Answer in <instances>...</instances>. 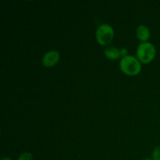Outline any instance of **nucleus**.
Segmentation results:
<instances>
[{"instance_id":"nucleus-5","label":"nucleus","mask_w":160,"mask_h":160,"mask_svg":"<svg viewBox=\"0 0 160 160\" xmlns=\"http://www.w3.org/2000/svg\"><path fill=\"white\" fill-rule=\"evenodd\" d=\"M136 35L139 40L142 41V42H145L149 39L151 34H150V31L148 27H146L145 25H140L137 28Z\"/></svg>"},{"instance_id":"nucleus-7","label":"nucleus","mask_w":160,"mask_h":160,"mask_svg":"<svg viewBox=\"0 0 160 160\" xmlns=\"http://www.w3.org/2000/svg\"><path fill=\"white\" fill-rule=\"evenodd\" d=\"M152 157L153 160H160V146L154 148L152 153Z\"/></svg>"},{"instance_id":"nucleus-8","label":"nucleus","mask_w":160,"mask_h":160,"mask_svg":"<svg viewBox=\"0 0 160 160\" xmlns=\"http://www.w3.org/2000/svg\"><path fill=\"white\" fill-rule=\"evenodd\" d=\"M17 160H33L32 155L30 152H23L19 156Z\"/></svg>"},{"instance_id":"nucleus-9","label":"nucleus","mask_w":160,"mask_h":160,"mask_svg":"<svg viewBox=\"0 0 160 160\" xmlns=\"http://www.w3.org/2000/svg\"><path fill=\"white\" fill-rule=\"evenodd\" d=\"M120 52H121V56H128V51H127V48H122L120 49Z\"/></svg>"},{"instance_id":"nucleus-1","label":"nucleus","mask_w":160,"mask_h":160,"mask_svg":"<svg viewBox=\"0 0 160 160\" xmlns=\"http://www.w3.org/2000/svg\"><path fill=\"white\" fill-rule=\"evenodd\" d=\"M120 68L125 74L129 76H135L140 73L142 70V65L137 57L128 55L123 56L120 59Z\"/></svg>"},{"instance_id":"nucleus-4","label":"nucleus","mask_w":160,"mask_h":160,"mask_svg":"<svg viewBox=\"0 0 160 160\" xmlns=\"http://www.w3.org/2000/svg\"><path fill=\"white\" fill-rule=\"evenodd\" d=\"M59 57L60 56L59 52L56 50H50L44 55L42 61V64L47 67H53L59 62Z\"/></svg>"},{"instance_id":"nucleus-3","label":"nucleus","mask_w":160,"mask_h":160,"mask_svg":"<svg viewBox=\"0 0 160 160\" xmlns=\"http://www.w3.org/2000/svg\"><path fill=\"white\" fill-rule=\"evenodd\" d=\"M97 42L102 45H107L113 39L114 31L111 25L102 23L98 27L95 32Z\"/></svg>"},{"instance_id":"nucleus-6","label":"nucleus","mask_w":160,"mask_h":160,"mask_svg":"<svg viewBox=\"0 0 160 160\" xmlns=\"http://www.w3.org/2000/svg\"><path fill=\"white\" fill-rule=\"evenodd\" d=\"M104 53L106 57L109 59H117L120 56V50L114 46H108L105 48Z\"/></svg>"},{"instance_id":"nucleus-10","label":"nucleus","mask_w":160,"mask_h":160,"mask_svg":"<svg viewBox=\"0 0 160 160\" xmlns=\"http://www.w3.org/2000/svg\"><path fill=\"white\" fill-rule=\"evenodd\" d=\"M1 160H12V159H10V158L9 157H2Z\"/></svg>"},{"instance_id":"nucleus-11","label":"nucleus","mask_w":160,"mask_h":160,"mask_svg":"<svg viewBox=\"0 0 160 160\" xmlns=\"http://www.w3.org/2000/svg\"><path fill=\"white\" fill-rule=\"evenodd\" d=\"M142 160H153L152 159H142Z\"/></svg>"},{"instance_id":"nucleus-2","label":"nucleus","mask_w":160,"mask_h":160,"mask_svg":"<svg viewBox=\"0 0 160 160\" xmlns=\"http://www.w3.org/2000/svg\"><path fill=\"white\" fill-rule=\"evenodd\" d=\"M156 54V49L151 42H142L139 44L136 51V56L141 62L147 64L154 59Z\"/></svg>"}]
</instances>
